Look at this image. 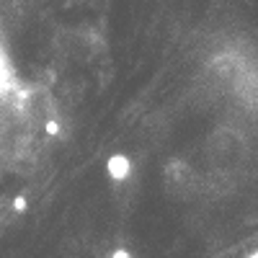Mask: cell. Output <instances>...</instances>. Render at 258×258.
<instances>
[{
	"instance_id": "obj_1",
	"label": "cell",
	"mask_w": 258,
	"mask_h": 258,
	"mask_svg": "<svg viewBox=\"0 0 258 258\" xmlns=\"http://www.w3.org/2000/svg\"><path fill=\"white\" fill-rule=\"evenodd\" d=\"M59 106L44 83L0 78V170L36 165L59 135Z\"/></svg>"
},
{
	"instance_id": "obj_2",
	"label": "cell",
	"mask_w": 258,
	"mask_h": 258,
	"mask_svg": "<svg viewBox=\"0 0 258 258\" xmlns=\"http://www.w3.org/2000/svg\"><path fill=\"white\" fill-rule=\"evenodd\" d=\"M111 258H132V255H129V250L119 248V250H114V253H111Z\"/></svg>"
},
{
	"instance_id": "obj_3",
	"label": "cell",
	"mask_w": 258,
	"mask_h": 258,
	"mask_svg": "<svg viewBox=\"0 0 258 258\" xmlns=\"http://www.w3.org/2000/svg\"><path fill=\"white\" fill-rule=\"evenodd\" d=\"M248 258H258V248H255L253 253H248Z\"/></svg>"
}]
</instances>
